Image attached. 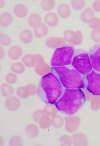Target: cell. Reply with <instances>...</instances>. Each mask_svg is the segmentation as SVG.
<instances>
[{
    "instance_id": "1",
    "label": "cell",
    "mask_w": 100,
    "mask_h": 146,
    "mask_svg": "<svg viewBox=\"0 0 100 146\" xmlns=\"http://www.w3.org/2000/svg\"><path fill=\"white\" fill-rule=\"evenodd\" d=\"M86 100L84 92L82 89H64L54 105L61 113L71 116L82 108Z\"/></svg>"
},
{
    "instance_id": "2",
    "label": "cell",
    "mask_w": 100,
    "mask_h": 146,
    "mask_svg": "<svg viewBox=\"0 0 100 146\" xmlns=\"http://www.w3.org/2000/svg\"><path fill=\"white\" fill-rule=\"evenodd\" d=\"M64 88L59 80L51 72L41 77L38 86L37 94L46 104H54L63 93Z\"/></svg>"
},
{
    "instance_id": "3",
    "label": "cell",
    "mask_w": 100,
    "mask_h": 146,
    "mask_svg": "<svg viewBox=\"0 0 100 146\" xmlns=\"http://www.w3.org/2000/svg\"><path fill=\"white\" fill-rule=\"evenodd\" d=\"M52 72L65 89H82L85 87L84 76L71 65L52 67Z\"/></svg>"
},
{
    "instance_id": "4",
    "label": "cell",
    "mask_w": 100,
    "mask_h": 146,
    "mask_svg": "<svg viewBox=\"0 0 100 146\" xmlns=\"http://www.w3.org/2000/svg\"><path fill=\"white\" fill-rule=\"evenodd\" d=\"M75 54L74 48L66 45L55 49L51 59V67L71 65Z\"/></svg>"
},
{
    "instance_id": "5",
    "label": "cell",
    "mask_w": 100,
    "mask_h": 146,
    "mask_svg": "<svg viewBox=\"0 0 100 146\" xmlns=\"http://www.w3.org/2000/svg\"><path fill=\"white\" fill-rule=\"evenodd\" d=\"M71 66L84 76L93 70L88 52L82 50L75 51Z\"/></svg>"
},
{
    "instance_id": "6",
    "label": "cell",
    "mask_w": 100,
    "mask_h": 146,
    "mask_svg": "<svg viewBox=\"0 0 100 146\" xmlns=\"http://www.w3.org/2000/svg\"><path fill=\"white\" fill-rule=\"evenodd\" d=\"M85 87L93 95L100 96V74L93 70L84 76Z\"/></svg>"
},
{
    "instance_id": "7",
    "label": "cell",
    "mask_w": 100,
    "mask_h": 146,
    "mask_svg": "<svg viewBox=\"0 0 100 146\" xmlns=\"http://www.w3.org/2000/svg\"><path fill=\"white\" fill-rule=\"evenodd\" d=\"M88 54L93 69L100 74V45H96L93 47Z\"/></svg>"
},
{
    "instance_id": "8",
    "label": "cell",
    "mask_w": 100,
    "mask_h": 146,
    "mask_svg": "<svg viewBox=\"0 0 100 146\" xmlns=\"http://www.w3.org/2000/svg\"><path fill=\"white\" fill-rule=\"evenodd\" d=\"M22 62L26 67H35L39 63L44 62V57L39 54H28L24 55L22 58Z\"/></svg>"
},
{
    "instance_id": "9",
    "label": "cell",
    "mask_w": 100,
    "mask_h": 146,
    "mask_svg": "<svg viewBox=\"0 0 100 146\" xmlns=\"http://www.w3.org/2000/svg\"><path fill=\"white\" fill-rule=\"evenodd\" d=\"M21 105V102L19 97L10 96L5 101V107L8 111H16L18 110Z\"/></svg>"
},
{
    "instance_id": "10",
    "label": "cell",
    "mask_w": 100,
    "mask_h": 146,
    "mask_svg": "<svg viewBox=\"0 0 100 146\" xmlns=\"http://www.w3.org/2000/svg\"><path fill=\"white\" fill-rule=\"evenodd\" d=\"M46 46L51 48H58L64 46L65 41L61 37H50L45 41Z\"/></svg>"
},
{
    "instance_id": "11",
    "label": "cell",
    "mask_w": 100,
    "mask_h": 146,
    "mask_svg": "<svg viewBox=\"0 0 100 146\" xmlns=\"http://www.w3.org/2000/svg\"><path fill=\"white\" fill-rule=\"evenodd\" d=\"M35 72L39 76H44L52 72V67L46 62H41L38 64L35 67Z\"/></svg>"
},
{
    "instance_id": "12",
    "label": "cell",
    "mask_w": 100,
    "mask_h": 146,
    "mask_svg": "<svg viewBox=\"0 0 100 146\" xmlns=\"http://www.w3.org/2000/svg\"><path fill=\"white\" fill-rule=\"evenodd\" d=\"M28 24L30 27L33 29H37L42 24V18L38 13H33L30 14L28 18Z\"/></svg>"
},
{
    "instance_id": "13",
    "label": "cell",
    "mask_w": 100,
    "mask_h": 146,
    "mask_svg": "<svg viewBox=\"0 0 100 146\" xmlns=\"http://www.w3.org/2000/svg\"><path fill=\"white\" fill-rule=\"evenodd\" d=\"M8 54V57L11 60H18L23 55L22 48L18 45H15V46H13L9 48Z\"/></svg>"
},
{
    "instance_id": "14",
    "label": "cell",
    "mask_w": 100,
    "mask_h": 146,
    "mask_svg": "<svg viewBox=\"0 0 100 146\" xmlns=\"http://www.w3.org/2000/svg\"><path fill=\"white\" fill-rule=\"evenodd\" d=\"M44 23L50 27L56 26L59 23V18L58 15L54 12H48L44 18Z\"/></svg>"
},
{
    "instance_id": "15",
    "label": "cell",
    "mask_w": 100,
    "mask_h": 146,
    "mask_svg": "<svg viewBox=\"0 0 100 146\" xmlns=\"http://www.w3.org/2000/svg\"><path fill=\"white\" fill-rule=\"evenodd\" d=\"M25 134L29 139L35 138L39 134V127L35 124H30L25 128Z\"/></svg>"
},
{
    "instance_id": "16",
    "label": "cell",
    "mask_w": 100,
    "mask_h": 146,
    "mask_svg": "<svg viewBox=\"0 0 100 146\" xmlns=\"http://www.w3.org/2000/svg\"><path fill=\"white\" fill-rule=\"evenodd\" d=\"M19 37L23 44H29L33 40L32 32L29 29H24L20 32Z\"/></svg>"
},
{
    "instance_id": "17",
    "label": "cell",
    "mask_w": 100,
    "mask_h": 146,
    "mask_svg": "<svg viewBox=\"0 0 100 146\" xmlns=\"http://www.w3.org/2000/svg\"><path fill=\"white\" fill-rule=\"evenodd\" d=\"M14 13L15 15L19 18H24L28 14V9L27 7L22 3L16 5L14 8Z\"/></svg>"
},
{
    "instance_id": "18",
    "label": "cell",
    "mask_w": 100,
    "mask_h": 146,
    "mask_svg": "<svg viewBox=\"0 0 100 146\" xmlns=\"http://www.w3.org/2000/svg\"><path fill=\"white\" fill-rule=\"evenodd\" d=\"M13 17L10 13L3 12L0 16V25L2 27H8L12 23Z\"/></svg>"
},
{
    "instance_id": "19",
    "label": "cell",
    "mask_w": 100,
    "mask_h": 146,
    "mask_svg": "<svg viewBox=\"0 0 100 146\" xmlns=\"http://www.w3.org/2000/svg\"><path fill=\"white\" fill-rule=\"evenodd\" d=\"M58 14L61 18H67L71 14V9L69 6L65 3H62L60 5L58 6L57 9Z\"/></svg>"
},
{
    "instance_id": "20",
    "label": "cell",
    "mask_w": 100,
    "mask_h": 146,
    "mask_svg": "<svg viewBox=\"0 0 100 146\" xmlns=\"http://www.w3.org/2000/svg\"><path fill=\"white\" fill-rule=\"evenodd\" d=\"M49 32V29L46 24L43 23L41 26L37 29L33 30V34L37 38H43L45 37Z\"/></svg>"
},
{
    "instance_id": "21",
    "label": "cell",
    "mask_w": 100,
    "mask_h": 146,
    "mask_svg": "<svg viewBox=\"0 0 100 146\" xmlns=\"http://www.w3.org/2000/svg\"><path fill=\"white\" fill-rule=\"evenodd\" d=\"M1 91L3 96L5 98L12 96L14 93V90L9 83H3L1 85Z\"/></svg>"
},
{
    "instance_id": "22",
    "label": "cell",
    "mask_w": 100,
    "mask_h": 146,
    "mask_svg": "<svg viewBox=\"0 0 100 146\" xmlns=\"http://www.w3.org/2000/svg\"><path fill=\"white\" fill-rule=\"evenodd\" d=\"M25 66L22 62H16L11 65V70L16 74H22L25 70Z\"/></svg>"
},
{
    "instance_id": "23",
    "label": "cell",
    "mask_w": 100,
    "mask_h": 146,
    "mask_svg": "<svg viewBox=\"0 0 100 146\" xmlns=\"http://www.w3.org/2000/svg\"><path fill=\"white\" fill-rule=\"evenodd\" d=\"M43 111L44 115L49 117H52L54 114H57V108L54 104H46L43 108Z\"/></svg>"
},
{
    "instance_id": "24",
    "label": "cell",
    "mask_w": 100,
    "mask_h": 146,
    "mask_svg": "<svg viewBox=\"0 0 100 146\" xmlns=\"http://www.w3.org/2000/svg\"><path fill=\"white\" fill-rule=\"evenodd\" d=\"M38 123H39L40 127L43 129H46L50 127L52 125V121H51V118L50 117L44 115L41 117Z\"/></svg>"
},
{
    "instance_id": "25",
    "label": "cell",
    "mask_w": 100,
    "mask_h": 146,
    "mask_svg": "<svg viewBox=\"0 0 100 146\" xmlns=\"http://www.w3.org/2000/svg\"><path fill=\"white\" fill-rule=\"evenodd\" d=\"M56 2L53 0H43L41 1V6L45 11L51 12L55 6Z\"/></svg>"
},
{
    "instance_id": "26",
    "label": "cell",
    "mask_w": 100,
    "mask_h": 146,
    "mask_svg": "<svg viewBox=\"0 0 100 146\" xmlns=\"http://www.w3.org/2000/svg\"><path fill=\"white\" fill-rule=\"evenodd\" d=\"M51 121H52V126L55 129L61 127L63 124V117L58 113L51 117Z\"/></svg>"
},
{
    "instance_id": "27",
    "label": "cell",
    "mask_w": 100,
    "mask_h": 146,
    "mask_svg": "<svg viewBox=\"0 0 100 146\" xmlns=\"http://www.w3.org/2000/svg\"><path fill=\"white\" fill-rule=\"evenodd\" d=\"M75 117H68L65 119V129L69 131H73L75 129H76V124L75 123L76 122Z\"/></svg>"
},
{
    "instance_id": "28",
    "label": "cell",
    "mask_w": 100,
    "mask_h": 146,
    "mask_svg": "<svg viewBox=\"0 0 100 146\" xmlns=\"http://www.w3.org/2000/svg\"><path fill=\"white\" fill-rule=\"evenodd\" d=\"M16 94L21 99H25L30 96L29 92L26 86H19L16 90Z\"/></svg>"
},
{
    "instance_id": "29",
    "label": "cell",
    "mask_w": 100,
    "mask_h": 146,
    "mask_svg": "<svg viewBox=\"0 0 100 146\" xmlns=\"http://www.w3.org/2000/svg\"><path fill=\"white\" fill-rule=\"evenodd\" d=\"M8 145L10 146H20L23 145L22 137L18 135H14L10 138L8 142Z\"/></svg>"
},
{
    "instance_id": "30",
    "label": "cell",
    "mask_w": 100,
    "mask_h": 146,
    "mask_svg": "<svg viewBox=\"0 0 100 146\" xmlns=\"http://www.w3.org/2000/svg\"><path fill=\"white\" fill-rule=\"evenodd\" d=\"M12 42V39L8 34L1 33L0 34V43L1 46H8Z\"/></svg>"
},
{
    "instance_id": "31",
    "label": "cell",
    "mask_w": 100,
    "mask_h": 146,
    "mask_svg": "<svg viewBox=\"0 0 100 146\" xmlns=\"http://www.w3.org/2000/svg\"><path fill=\"white\" fill-rule=\"evenodd\" d=\"M5 80L9 84L12 85L18 81V76H17L16 74H14V73L10 72L6 75Z\"/></svg>"
},
{
    "instance_id": "32",
    "label": "cell",
    "mask_w": 100,
    "mask_h": 146,
    "mask_svg": "<svg viewBox=\"0 0 100 146\" xmlns=\"http://www.w3.org/2000/svg\"><path fill=\"white\" fill-rule=\"evenodd\" d=\"M92 16H93V13L92 11V10L90 8H88V9H87L85 11H84L82 13V19L84 21L88 23L90 20V21L92 20Z\"/></svg>"
},
{
    "instance_id": "33",
    "label": "cell",
    "mask_w": 100,
    "mask_h": 146,
    "mask_svg": "<svg viewBox=\"0 0 100 146\" xmlns=\"http://www.w3.org/2000/svg\"><path fill=\"white\" fill-rule=\"evenodd\" d=\"M44 115V114L43 110H37L35 111H34V112L33 113V114H32L33 119L35 122L38 123H39V120L41 119V117Z\"/></svg>"
},
{
    "instance_id": "34",
    "label": "cell",
    "mask_w": 100,
    "mask_h": 146,
    "mask_svg": "<svg viewBox=\"0 0 100 146\" xmlns=\"http://www.w3.org/2000/svg\"><path fill=\"white\" fill-rule=\"evenodd\" d=\"M26 87L29 90L30 96H34L36 95V93H37L38 88H37V86L33 83H29V84L27 85Z\"/></svg>"
},
{
    "instance_id": "35",
    "label": "cell",
    "mask_w": 100,
    "mask_h": 146,
    "mask_svg": "<svg viewBox=\"0 0 100 146\" xmlns=\"http://www.w3.org/2000/svg\"><path fill=\"white\" fill-rule=\"evenodd\" d=\"M72 5L75 9H81L84 6V1H72Z\"/></svg>"
},
{
    "instance_id": "36",
    "label": "cell",
    "mask_w": 100,
    "mask_h": 146,
    "mask_svg": "<svg viewBox=\"0 0 100 146\" xmlns=\"http://www.w3.org/2000/svg\"><path fill=\"white\" fill-rule=\"evenodd\" d=\"M73 33L72 31H66L65 32V38L69 42H72V39H74L75 36L73 35Z\"/></svg>"
},
{
    "instance_id": "37",
    "label": "cell",
    "mask_w": 100,
    "mask_h": 146,
    "mask_svg": "<svg viewBox=\"0 0 100 146\" xmlns=\"http://www.w3.org/2000/svg\"><path fill=\"white\" fill-rule=\"evenodd\" d=\"M93 39L96 42H100V31H95L93 33Z\"/></svg>"
},
{
    "instance_id": "38",
    "label": "cell",
    "mask_w": 100,
    "mask_h": 146,
    "mask_svg": "<svg viewBox=\"0 0 100 146\" xmlns=\"http://www.w3.org/2000/svg\"><path fill=\"white\" fill-rule=\"evenodd\" d=\"M93 7L95 11H100V1H96L94 2Z\"/></svg>"
},
{
    "instance_id": "39",
    "label": "cell",
    "mask_w": 100,
    "mask_h": 146,
    "mask_svg": "<svg viewBox=\"0 0 100 146\" xmlns=\"http://www.w3.org/2000/svg\"><path fill=\"white\" fill-rule=\"evenodd\" d=\"M5 50L4 49V48L1 47H0V58H1V60L3 59V58L5 57Z\"/></svg>"
},
{
    "instance_id": "40",
    "label": "cell",
    "mask_w": 100,
    "mask_h": 146,
    "mask_svg": "<svg viewBox=\"0 0 100 146\" xmlns=\"http://www.w3.org/2000/svg\"><path fill=\"white\" fill-rule=\"evenodd\" d=\"M0 3H1V5H0V8H3V7H4L6 5V2L5 1H4V0H1V1H0Z\"/></svg>"
},
{
    "instance_id": "41",
    "label": "cell",
    "mask_w": 100,
    "mask_h": 146,
    "mask_svg": "<svg viewBox=\"0 0 100 146\" xmlns=\"http://www.w3.org/2000/svg\"><path fill=\"white\" fill-rule=\"evenodd\" d=\"M0 141H1V145H3L5 144V138L1 136L0 137Z\"/></svg>"
}]
</instances>
